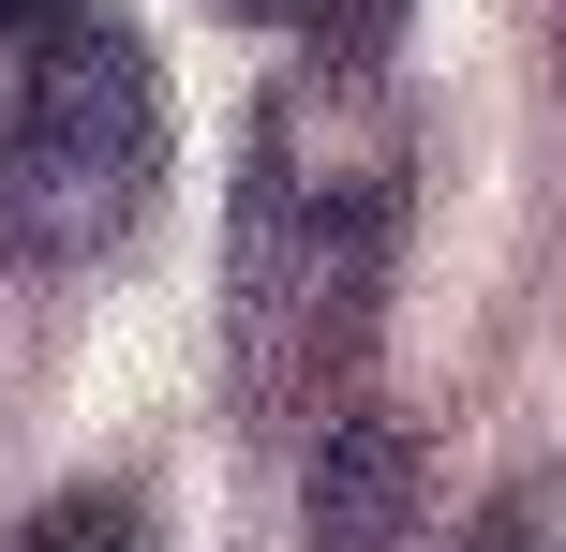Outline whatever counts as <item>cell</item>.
Returning a JSON list of instances; mask_svg holds the SVG:
<instances>
[{
  "label": "cell",
  "instance_id": "1",
  "mask_svg": "<svg viewBox=\"0 0 566 552\" xmlns=\"http://www.w3.org/2000/svg\"><path fill=\"white\" fill-rule=\"evenodd\" d=\"M402 195H418V119L402 90H373V60H298L254 105L224 209V374L254 418H313L358 388L402 269Z\"/></svg>",
  "mask_w": 566,
  "mask_h": 552
},
{
  "label": "cell",
  "instance_id": "2",
  "mask_svg": "<svg viewBox=\"0 0 566 552\" xmlns=\"http://www.w3.org/2000/svg\"><path fill=\"white\" fill-rule=\"evenodd\" d=\"M165 195V60L105 0H0V254L90 269Z\"/></svg>",
  "mask_w": 566,
  "mask_h": 552
},
{
  "label": "cell",
  "instance_id": "3",
  "mask_svg": "<svg viewBox=\"0 0 566 552\" xmlns=\"http://www.w3.org/2000/svg\"><path fill=\"white\" fill-rule=\"evenodd\" d=\"M402 508H418V448L388 418H328V448H313V552H388Z\"/></svg>",
  "mask_w": 566,
  "mask_h": 552
},
{
  "label": "cell",
  "instance_id": "4",
  "mask_svg": "<svg viewBox=\"0 0 566 552\" xmlns=\"http://www.w3.org/2000/svg\"><path fill=\"white\" fill-rule=\"evenodd\" d=\"M0 552H165V538H149V508H135V493H105V478H90V493H45Z\"/></svg>",
  "mask_w": 566,
  "mask_h": 552
},
{
  "label": "cell",
  "instance_id": "5",
  "mask_svg": "<svg viewBox=\"0 0 566 552\" xmlns=\"http://www.w3.org/2000/svg\"><path fill=\"white\" fill-rule=\"evenodd\" d=\"M224 15H254V30H283V45H313V60H373L402 30V0H224Z\"/></svg>",
  "mask_w": 566,
  "mask_h": 552
},
{
  "label": "cell",
  "instance_id": "6",
  "mask_svg": "<svg viewBox=\"0 0 566 552\" xmlns=\"http://www.w3.org/2000/svg\"><path fill=\"white\" fill-rule=\"evenodd\" d=\"M462 552H566V478H507V493L478 508V538Z\"/></svg>",
  "mask_w": 566,
  "mask_h": 552
}]
</instances>
